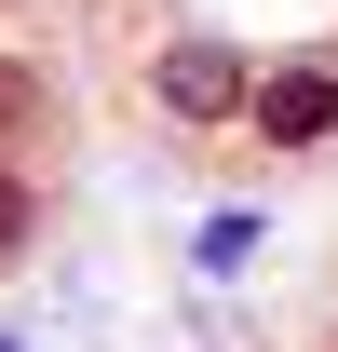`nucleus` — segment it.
<instances>
[{
	"mask_svg": "<svg viewBox=\"0 0 338 352\" xmlns=\"http://www.w3.org/2000/svg\"><path fill=\"white\" fill-rule=\"evenodd\" d=\"M27 244H41V176L0 149V258H27Z\"/></svg>",
	"mask_w": 338,
	"mask_h": 352,
	"instance_id": "nucleus-4",
	"label": "nucleus"
},
{
	"mask_svg": "<svg viewBox=\"0 0 338 352\" xmlns=\"http://www.w3.org/2000/svg\"><path fill=\"white\" fill-rule=\"evenodd\" d=\"M257 149H325L338 135V68H311V54H297V68H257Z\"/></svg>",
	"mask_w": 338,
	"mask_h": 352,
	"instance_id": "nucleus-2",
	"label": "nucleus"
},
{
	"mask_svg": "<svg viewBox=\"0 0 338 352\" xmlns=\"http://www.w3.org/2000/svg\"><path fill=\"white\" fill-rule=\"evenodd\" d=\"M149 109H163V122H190V135L244 122V109H257V54L216 41V28H176V41L149 54Z\"/></svg>",
	"mask_w": 338,
	"mask_h": 352,
	"instance_id": "nucleus-1",
	"label": "nucleus"
},
{
	"mask_svg": "<svg viewBox=\"0 0 338 352\" xmlns=\"http://www.w3.org/2000/svg\"><path fill=\"white\" fill-rule=\"evenodd\" d=\"M41 122H54V82L27 68V54H0V149H14V135H41Z\"/></svg>",
	"mask_w": 338,
	"mask_h": 352,
	"instance_id": "nucleus-3",
	"label": "nucleus"
}]
</instances>
